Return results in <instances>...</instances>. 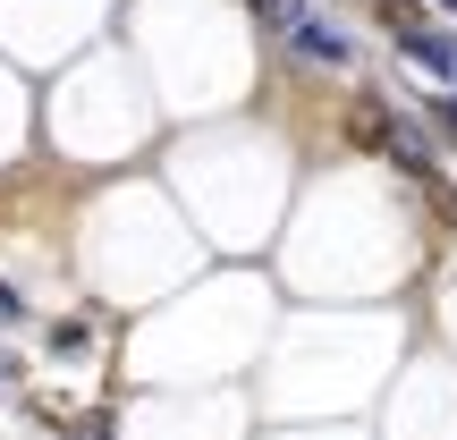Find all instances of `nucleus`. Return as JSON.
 Wrapping results in <instances>:
<instances>
[{"label": "nucleus", "mask_w": 457, "mask_h": 440, "mask_svg": "<svg viewBox=\"0 0 457 440\" xmlns=\"http://www.w3.org/2000/svg\"><path fill=\"white\" fill-rule=\"evenodd\" d=\"M9 322H26V296H17V288H0V330H9Z\"/></svg>", "instance_id": "1a4fd4ad"}, {"label": "nucleus", "mask_w": 457, "mask_h": 440, "mask_svg": "<svg viewBox=\"0 0 457 440\" xmlns=\"http://www.w3.org/2000/svg\"><path fill=\"white\" fill-rule=\"evenodd\" d=\"M245 9H254V17H262V26H271V34H288L296 17H305V0H245Z\"/></svg>", "instance_id": "20e7f679"}, {"label": "nucleus", "mask_w": 457, "mask_h": 440, "mask_svg": "<svg viewBox=\"0 0 457 440\" xmlns=\"http://www.w3.org/2000/svg\"><path fill=\"white\" fill-rule=\"evenodd\" d=\"M424 195H432V212H441V220H457V187L449 178H424Z\"/></svg>", "instance_id": "0eeeda50"}, {"label": "nucleus", "mask_w": 457, "mask_h": 440, "mask_svg": "<svg viewBox=\"0 0 457 440\" xmlns=\"http://www.w3.org/2000/svg\"><path fill=\"white\" fill-rule=\"evenodd\" d=\"M432 136H441V145H457V94L432 102Z\"/></svg>", "instance_id": "423d86ee"}, {"label": "nucleus", "mask_w": 457, "mask_h": 440, "mask_svg": "<svg viewBox=\"0 0 457 440\" xmlns=\"http://www.w3.org/2000/svg\"><path fill=\"white\" fill-rule=\"evenodd\" d=\"M288 51H296V60H313V68H347V60H356V51H347V34H339V26H322L313 9L288 26Z\"/></svg>", "instance_id": "f03ea898"}, {"label": "nucleus", "mask_w": 457, "mask_h": 440, "mask_svg": "<svg viewBox=\"0 0 457 440\" xmlns=\"http://www.w3.org/2000/svg\"><path fill=\"white\" fill-rule=\"evenodd\" d=\"M432 9H449V17H457V0H432Z\"/></svg>", "instance_id": "9b49d317"}, {"label": "nucleus", "mask_w": 457, "mask_h": 440, "mask_svg": "<svg viewBox=\"0 0 457 440\" xmlns=\"http://www.w3.org/2000/svg\"><path fill=\"white\" fill-rule=\"evenodd\" d=\"M441 77H457V34H449V60H441Z\"/></svg>", "instance_id": "9d476101"}, {"label": "nucleus", "mask_w": 457, "mask_h": 440, "mask_svg": "<svg viewBox=\"0 0 457 440\" xmlns=\"http://www.w3.org/2000/svg\"><path fill=\"white\" fill-rule=\"evenodd\" d=\"M390 102H381V94H356V102H347V111H339V136H347V145H356V153H381V145H390Z\"/></svg>", "instance_id": "7ed1b4c3"}, {"label": "nucleus", "mask_w": 457, "mask_h": 440, "mask_svg": "<svg viewBox=\"0 0 457 440\" xmlns=\"http://www.w3.org/2000/svg\"><path fill=\"white\" fill-rule=\"evenodd\" d=\"M68 432H77V440H111V415H77Z\"/></svg>", "instance_id": "6e6552de"}, {"label": "nucleus", "mask_w": 457, "mask_h": 440, "mask_svg": "<svg viewBox=\"0 0 457 440\" xmlns=\"http://www.w3.org/2000/svg\"><path fill=\"white\" fill-rule=\"evenodd\" d=\"M381 162H398L407 178H441V153H432V128H415V119H390V145H381Z\"/></svg>", "instance_id": "f257e3e1"}, {"label": "nucleus", "mask_w": 457, "mask_h": 440, "mask_svg": "<svg viewBox=\"0 0 457 440\" xmlns=\"http://www.w3.org/2000/svg\"><path fill=\"white\" fill-rule=\"evenodd\" d=\"M381 26H390V34H415V26H424V0H381Z\"/></svg>", "instance_id": "39448f33"}]
</instances>
